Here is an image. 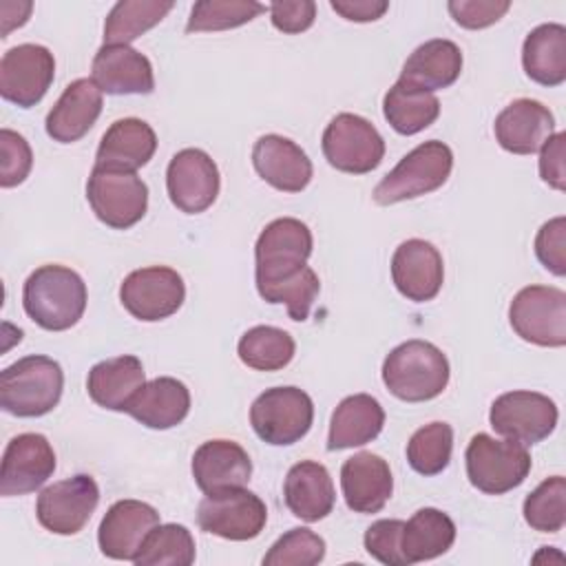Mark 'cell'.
Instances as JSON below:
<instances>
[{
	"label": "cell",
	"mask_w": 566,
	"mask_h": 566,
	"mask_svg": "<svg viewBox=\"0 0 566 566\" xmlns=\"http://www.w3.org/2000/svg\"><path fill=\"white\" fill-rule=\"evenodd\" d=\"M312 230L294 217L270 221L254 243V281L265 303L287 307L292 321H307L321 292L316 272L307 265Z\"/></svg>",
	"instance_id": "1"
},
{
	"label": "cell",
	"mask_w": 566,
	"mask_h": 566,
	"mask_svg": "<svg viewBox=\"0 0 566 566\" xmlns=\"http://www.w3.org/2000/svg\"><path fill=\"white\" fill-rule=\"evenodd\" d=\"M84 279L57 263L33 270L22 287V307L27 316L46 332L71 329L86 310Z\"/></svg>",
	"instance_id": "2"
},
{
	"label": "cell",
	"mask_w": 566,
	"mask_h": 566,
	"mask_svg": "<svg viewBox=\"0 0 566 566\" xmlns=\"http://www.w3.org/2000/svg\"><path fill=\"white\" fill-rule=\"evenodd\" d=\"M449 360L429 340L411 338L394 347L382 360V382L391 396L405 402L438 398L449 385Z\"/></svg>",
	"instance_id": "3"
},
{
	"label": "cell",
	"mask_w": 566,
	"mask_h": 566,
	"mask_svg": "<svg viewBox=\"0 0 566 566\" xmlns=\"http://www.w3.org/2000/svg\"><path fill=\"white\" fill-rule=\"evenodd\" d=\"M64 371L57 360L31 354L0 371V407L18 418H40L62 398Z\"/></svg>",
	"instance_id": "4"
},
{
	"label": "cell",
	"mask_w": 566,
	"mask_h": 566,
	"mask_svg": "<svg viewBox=\"0 0 566 566\" xmlns=\"http://www.w3.org/2000/svg\"><path fill=\"white\" fill-rule=\"evenodd\" d=\"M451 168L453 153L444 142H422L376 184L371 197L378 206H391L429 195L447 184Z\"/></svg>",
	"instance_id": "5"
},
{
	"label": "cell",
	"mask_w": 566,
	"mask_h": 566,
	"mask_svg": "<svg viewBox=\"0 0 566 566\" xmlns=\"http://www.w3.org/2000/svg\"><path fill=\"white\" fill-rule=\"evenodd\" d=\"M467 478L471 486L486 495H502L517 489L531 473V453L515 440H497L489 433H475L464 453Z\"/></svg>",
	"instance_id": "6"
},
{
	"label": "cell",
	"mask_w": 566,
	"mask_h": 566,
	"mask_svg": "<svg viewBox=\"0 0 566 566\" xmlns=\"http://www.w3.org/2000/svg\"><path fill=\"white\" fill-rule=\"evenodd\" d=\"M86 199L104 226L128 230L148 210V186L137 172L93 166L86 181Z\"/></svg>",
	"instance_id": "7"
},
{
	"label": "cell",
	"mask_w": 566,
	"mask_h": 566,
	"mask_svg": "<svg viewBox=\"0 0 566 566\" xmlns=\"http://www.w3.org/2000/svg\"><path fill=\"white\" fill-rule=\"evenodd\" d=\"M314 422V402L298 387H270L250 407L254 433L274 447H287L307 436Z\"/></svg>",
	"instance_id": "8"
},
{
	"label": "cell",
	"mask_w": 566,
	"mask_h": 566,
	"mask_svg": "<svg viewBox=\"0 0 566 566\" xmlns=\"http://www.w3.org/2000/svg\"><path fill=\"white\" fill-rule=\"evenodd\" d=\"M321 148L327 164L347 175H367L385 157V139L376 126L356 115L338 113L323 130Z\"/></svg>",
	"instance_id": "9"
},
{
	"label": "cell",
	"mask_w": 566,
	"mask_h": 566,
	"mask_svg": "<svg viewBox=\"0 0 566 566\" xmlns=\"http://www.w3.org/2000/svg\"><path fill=\"white\" fill-rule=\"evenodd\" d=\"M513 332L539 347L566 345V292L553 285H526L509 305Z\"/></svg>",
	"instance_id": "10"
},
{
	"label": "cell",
	"mask_w": 566,
	"mask_h": 566,
	"mask_svg": "<svg viewBox=\"0 0 566 566\" xmlns=\"http://www.w3.org/2000/svg\"><path fill=\"white\" fill-rule=\"evenodd\" d=\"M265 522V502L245 486L206 493L197 506L199 528L230 542H248L259 537Z\"/></svg>",
	"instance_id": "11"
},
{
	"label": "cell",
	"mask_w": 566,
	"mask_h": 566,
	"mask_svg": "<svg viewBox=\"0 0 566 566\" xmlns=\"http://www.w3.org/2000/svg\"><path fill=\"white\" fill-rule=\"evenodd\" d=\"M557 418V405L548 396L528 389L497 396L489 411V422L495 433L524 447L546 440L555 431Z\"/></svg>",
	"instance_id": "12"
},
{
	"label": "cell",
	"mask_w": 566,
	"mask_h": 566,
	"mask_svg": "<svg viewBox=\"0 0 566 566\" xmlns=\"http://www.w3.org/2000/svg\"><path fill=\"white\" fill-rule=\"evenodd\" d=\"M124 310L144 323L172 316L186 301V285L177 270L168 265H150L133 270L119 285Z\"/></svg>",
	"instance_id": "13"
},
{
	"label": "cell",
	"mask_w": 566,
	"mask_h": 566,
	"mask_svg": "<svg viewBox=\"0 0 566 566\" xmlns=\"http://www.w3.org/2000/svg\"><path fill=\"white\" fill-rule=\"evenodd\" d=\"M99 502V486L88 473L53 482L42 489L35 502L38 522L55 535L80 533Z\"/></svg>",
	"instance_id": "14"
},
{
	"label": "cell",
	"mask_w": 566,
	"mask_h": 566,
	"mask_svg": "<svg viewBox=\"0 0 566 566\" xmlns=\"http://www.w3.org/2000/svg\"><path fill=\"white\" fill-rule=\"evenodd\" d=\"M55 77V57L42 44H18L4 51L0 60V95L2 99L31 108L49 91Z\"/></svg>",
	"instance_id": "15"
},
{
	"label": "cell",
	"mask_w": 566,
	"mask_h": 566,
	"mask_svg": "<svg viewBox=\"0 0 566 566\" xmlns=\"http://www.w3.org/2000/svg\"><path fill=\"white\" fill-rule=\"evenodd\" d=\"M221 177L214 159L201 148H184L166 168V190L172 206L186 214L206 212L219 195Z\"/></svg>",
	"instance_id": "16"
},
{
	"label": "cell",
	"mask_w": 566,
	"mask_h": 566,
	"mask_svg": "<svg viewBox=\"0 0 566 566\" xmlns=\"http://www.w3.org/2000/svg\"><path fill=\"white\" fill-rule=\"evenodd\" d=\"M55 471V451L42 433H18L7 442L0 464V495L38 491Z\"/></svg>",
	"instance_id": "17"
},
{
	"label": "cell",
	"mask_w": 566,
	"mask_h": 566,
	"mask_svg": "<svg viewBox=\"0 0 566 566\" xmlns=\"http://www.w3.org/2000/svg\"><path fill=\"white\" fill-rule=\"evenodd\" d=\"M161 524L155 506L142 500L115 502L99 522L97 544L104 557L135 562L150 531Z\"/></svg>",
	"instance_id": "18"
},
{
	"label": "cell",
	"mask_w": 566,
	"mask_h": 566,
	"mask_svg": "<svg viewBox=\"0 0 566 566\" xmlns=\"http://www.w3.org/2000/svg\"><path fill=\"white\" fill-rule=\"evenodd\" d=\"M391 281L407 301L427 303L436 298L444 281L440 250L424 239L402 241L391 256Z\"/></svg>",
	"instance_id": "19"
},
{
	"label": "cell",
	"mask_w": 566,
	"mask_h": 566,
	"mask_svg": "<svg viewBox=\"0 0 566 566\" xmlns=\"http://www.w3.org/2000/svg\"><path fill=\"white\" fill-rule=\"evenodd\" d=\"M91 80L108 95H148L155 91L150 60L130 44H102L91 64Z\"/></svg>",
	"instance_id": "20"
},
{
	"label": "cell",
	"mask_w": 566,
	"mask_h": 566,
	"mask_svg": "<svg viewBox=\"0 0 566 566\" xmlns=\"http://www.w3.org/2000/svg\"><path fill=\"white\" fill-rule=\"evenodd\" d=\"M252 166L256 175L281 192H301L310 186L314 168L307 153L292 139L270 133L252 146Z\"/></svg>",
	"instance_id": "21"
},
{
	"label": "cell",
	"mask_w": 566,
	"mask_h": 566,
	"mask_svg": "<svg viewBox=\"0 0 566 566\" xmlns=\"http://www.w3.org/2000/svg\"><path fill=\"white\" fill-rule=\"evenodd\" d=\"M493 133L506 153L533 155L555 133V117L542 102L520 97L497 113Z\"/></svg>",
	"instance_id": "22"
},
{
	"label": "cell",
	"mask_w": 566,
	"mask_h": 566,
	"mask_svg": "<svg viewBox=\"0 0 566 566\" xmlns=\"http://www.w3.org/2000/svg\"><path fill=\"white\" fill-rule=\"evenodd\" d=\"M340 489L354 513H378L394 493L391 469L385 458L371 451L354 453L340 467Z\"/></svg>",
	"instance_id": "23"
},
{
	"label": "cell",
	"mask_w": 566,
	"mask_h": 566,
	"mask_svg": "<svg viewBox=\"0 0 566 566\" xmlns=\"http://www.w3.org/2000/svg\"><path fill=\"white\" fill-rule=\"evenodd\" d=\"M102 91L91 77L73 80L44 119L46 135L60 144H73L82 139L102 113Z\"/></svg>",
	"instance_id": "24"
},
{
	"label": "cell",
	"mask_w": 566,
	"mask_h": 566,
	"mask_svg": "<svg viewBox=\"0 0 566 566\" xmlns=\"http://www.w3.org/2000/svg\"><path fill=\"white\" fill-rule=\"evenodd\" d=\"M190 469L195 484L203 493H214L245 486L252 475V460L239 442L217 438L197 447Z\"/></svg>",
	"instance_id": "25"
},
{
	"label": "cell",
	"mask_w": 566,
	"mask_h": 566,
	"mask_svg": "<svg viewBox=\"0 0 566 566\" xmlns=\"http://www.w3.org/2000/svg\"><path fill=\"white\" fill-rule=\"evenodd\" d=\"M157 150V135L150 124L139 117L115 119L99 139L95 166L130 170L146 166Z\"/></svg>",
	"instance_id": "26"
},
{
	"label": "cell",
	"mask_w": 566,
	"mask_h": 566,
	"mask_svg": "<svg viewBox=\"0 0 566 566\" xmlns=\"http://www.w3.org/2000/svg\"><path fill=\"white\" fill-rule=\"evenodd\" d=\"M283 497L294 517L318 522L332 513L336 491L329 471L321 462L301 460L285 475Z\"/></svg>",
	"instance_id": "27"
},
{
	"label": "cell",
	"mask_w": 566,
	"mask_h": 566,
	"mask_svg": "<svg viewBox=\"0 0 566 566\" xmlns=\"http://www.w3.org/2000/svg\"><path fill=\"white\" fill-rule=\"evenodd\" d=\"M188 411L190 391L181 380L172 376H159L144 382V387L126 407V413L133 416L139 424L157 431L177 427L186 420Z\"/></svg>",
	"instance_id": "28"
},
{
	"label": "cell",
	"mask_w": 566,
	"mask_h": 566,
	"mask_svg": "<svg viewBox=\"0 0 566 566\" xmlns=\"http://www.w3.org/2000/svg\"><path fill=\"white\" fill-rule=\"evenodd\" d=\"M144 382L146 374L142 360L133 354H124L93 365L86 376V391L95 405L111 411H126Z\"/></svg>",
	"instance_id": "29"
},
{
	"label": "cell",
	"mask_w": 566,
	"mask_h": 566,
	"mask_svg": "<svg viewBox=\"0 0 566 566\" xmlns=\"http://www.w3.org/2000/svg\"><path fill=\"white\" fill-rule=\"evenodd\" d=\"M385 427V409L369 394H354L343 398L329 420L327 449H354L378 438Z\"/></svg>",
	"instance_id": "30"
},
{
	"label": "cell",
	"mask_w": 566,
	"mask_h": 566,
	"mask_svg": "<svg viewBox=\"0 0 566 566\" xmlns=\"http://www.w3.org/2000/svg\"><path fill=\"white\" fill-rule=\"evenodd\" d=\"M462 73V51L455 42L433 38L413 49L405 60L400 77L422 91H440L451 86Z\"/></svg>",
	"instance_id": "31"
},
{
	"label": "cell",
	"mask_w": 566,
	"mask_h": 566,
	"mask_svg": "<svg viewBox=\"0 0 566 566\" xmlns=\"http://www.w3.org/2000/svg\"><path fill=\"white\" fill-rule=\"evenodd\" d=\"M524 73L542 86H559L566 80V27L546 22L535 27L522 44Z\"/></svg>",
	"instance_id": "32"
},
{
	"label": "cell",
	"mask_w": 566,
	"mask_h": 566,
	"mask_svg": "<svg viewBox=\"0 0 566 566\" xmlns=\"http://www.w3.org/2000/svg\"><path fill=\"white\" fill-rule=\"evenodd\" d=\"M455 542V524L453 520L433 506L418 509L402 528L400 548L402 557L409 564L429 562L444 555Z\"/></svg>",
	"instance_id": "33"
},
{
	"label": "cell",
	"mask_w": 566,
	"mask_h": 566,
	"mask_svg": "<svg viewBox=\"0 0 566 566\" xmlns=\"http://www.w3.org/2000/svg\"><path fill=\"white\" fill-rule=\"evenodd\" d=\"M382 115L398 135H416L438 119L440 102L433 93L396 80L382 97Z\"/></svg>",
	"instance_id": "34"
},
{
	"label": "cell",
	"mask_w": 566,
	"mask_h": 566,
	"mask_svg": "<svg viewBox=\"0 0 566 566\" xmlns=\"http://www.w3.org/2000/svg\"><path fill=\"white\" fill-rule=\"evenodd\" d=\"M172 7H175L172 0L115 2L104 22V44H130L142 33L157 27Z\"/></svg>",
	"instance_id": "35"
},
{
	"label": "cell",
	"mask_w": 566,
	"mask_h": 566,
	"mask_svg": "<svg viewBox=\"0 0 566 566\" xmlns=\"http://www.w3.org/2000/svg\"><path fill=\"white\" fill-rule=\"evenodd\" d=\"M294 338L285 329L272 325H254L237 343L241 363L256 371H279L287 367L294 358Z\"/></svg>",
	"instance_id": "36"
},
{
	"label": "cell",
	"mask_w": 566,
	"mask_h": 566,
	"mask_svg": "<svg viewBox=\"0 0 566 566\" xmlns=\"http://www.w3.org/2000/svg\"><path fill=\"white\" fill-rule=\"evenodd\" d=\"M195 537L184 524H157L146 537L137 566H190L195 562Z\"/></svg>",
	"instance_id": "37"
},
{
	"label": "cell",
	"mask_w": 566,
	"mask_h": 566,
	"mask_svg": "<svg viewBox=\"0 0 566 566\" xmlns=\"http://www.w3.org/2000/svg\"><path fill=\"white\" fill-rule=\"evenodd\" d=\"M453 429L447 422H429L407 442V462L420 475H438L451 462Z\"/></svg>",
	"instance_id": "38"
},
{
	"label": "cell",
	"mask_w": 566,
	"mask_h": 566,
	"mask_svg": "<svg viewBox=\"0 0 566 566\" xmlns=\"http://www.w3.org/2000/svg\"><path fill=\"white\" fill-rule=\"evenodd\" d=\"M265 11V4L254 0H201L195 2L186 33L228 31L252 22Z\"/></svg>",
	"instance_id": "39"
},
{
	"label": "cell",
	"mask_w": 566,
	"mask_h": 566,
	"mask_svg": "<svg viewBox=\"0 0 566 566\" xmlns=\"http://www.w3.org/2000/svg\"><path fill=\"white\" fill-rule=\"evenodd\" d=\"M524 520L533 531L559 533L566 524V480L564 475L546 478L531 491L522 506Z\"/></svg>",
	"instance_id": "40"
},
{
	"label": "cell",
	"mask_w": 566,
	"mask_h": 566,
	"mask_svg": "<svg viewBox=\"0 0 566 566\" xmlns=\"http://www.w3.org/2000/svg\"><path fill=\"white\" fill-rule=\"evenodd\" d=\"M325 559V539L312 528H290L263 555V566H316Z\"/></svg>",
	"instance_id": "41"
},
{
	"label": "cell",
	"mask_w": 566,
	"mask_h": 566,
	"mask_svg": "<svg viewBox=\"0 0 566 566\" xmlns=\"http://www.w3.org/2000/svg\"><path fill=\"white\" fill-rule=\"evenodd\" d=\"M0 186L2 188H13L22 184L33 166V153L29 142L11 130L2 128L0 130Z\"/></svg>",
	"instance_id": "42"
},
{
	"label": "cell",
	"mask_w": 566,
	"mask_h": 566,
	"mask_svg": "<svg viewBox=\"0 0 566 566\" xmlns=\"http://www.w3.org/2000/svg\"><path fill=\"white\" fill-rule=\"evenodd\" d=\"M405 522L402 520H376L365 531V551L385 566H407L400 548Z\"/></svg>",
	"instance_id": "43"
},
{
	"label": "cell",
	"mask_w": 566,
	"mask_h": 566,
	"mask_svg": "<svg viewBox=\"0 0 566 566\" xmlns=\"http://www.w3.org/2000/svg\"><path fill=\"white\" fill-rule=\"evenodd\" d=\"M535 256L555 276L566 274V219L555 217L542 223L535 234Z\"/></svg>",
	"instance_id": "44"
},
{
	"label": "cell",
	"mask_w": 566,
	"mask_h": 566,
	"mask_svg": "<svg viewBox=\"0 0 566 566\" xmlns=\"http://www.w3.org/2000/svg\"><path fill=\"white\" fill-rule=\"evenodd\" d=\"M451 18L462 29H486L495 24L509 9V0H451L447 4Z\"/></svg>",
	"instance_id": "45"
},
{
	"label": "cell",
	"mask_w": 566,
	"mask_h": 566,
	"mask_svg": "<svg viewBox=\"0 0 566 566\" xmlns=\"http://www.w3.org/2000/svg\"><path fill=\"white\" fill-rule=\"evenodd\" d=\"M268 11L274 29L290 35L307 31L316 20L314 0H274L270 2Z\"/></svg>",
	"instance_id": "46"
},
{
	"label": "cell",
	"mask_w": 566,
	"mask_h": 566,
	"mask_svg": "<svg viewBox=\"0 0 566 566\" xmlns=\"http://www.w3.org/2000/svg\"><path fill=\"white\" fill-rule=\"evenodd\" d=\"M566 135L553 133L539 148V177L555 190H566Z\"/></svg>",
	"instance_id": "47"
},
{
	"label": "cell",
	"mask_w": 566,
	"mask_h": 566,
	"mask_svg": "<svg viewBox=\"0 0 566 566\" xmlns=\"http://www.w3.org/2000/svg\"><path fill=\"white\" fill-rule=\"evenodd\" d=\"M329 7L349 22H374L387 13L389 2L387 0H332Z\"/></svg>",
	"instance_id": "48"
},
{
	"label": "cell",
	"mask_w": 566,
	"mask_h": 566,
	"mask_svg": "<svg viewBox=\"0 0 566 566\" xmlns=\"http://www.w3.org/2000/svg\"><path fill=\"white\" fill-rule=\"evenodd\" d=\"M31 9H33L31 2H11V0L0 2V18H2V35L0 38H9V33L13 29H20L22 24H27Z\"/></svg>",
	"instance_id": "49"
}]
</instances>
